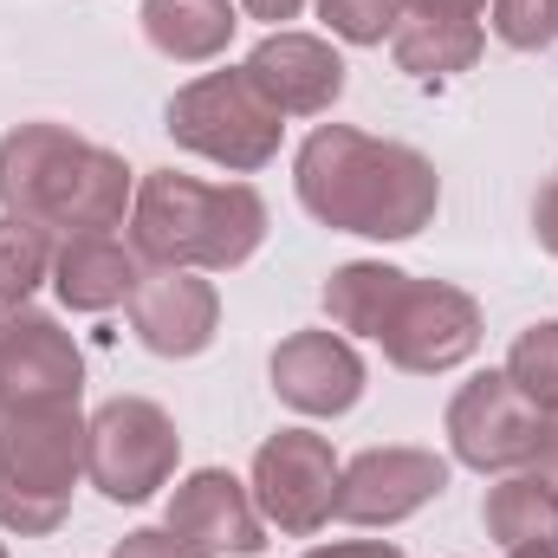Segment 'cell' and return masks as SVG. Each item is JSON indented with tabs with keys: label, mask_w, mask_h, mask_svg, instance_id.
<instances>
[{
	"label": "cell",
	"mask_w": 558,
	"mask_h": 558,
	"mask_svg": "<svg viewBox=\"0 0 558 558\" xmlns=\"http://www.w3.org/2000/svg\"><path fill=\"white\" fill-rule=\"evenodd\" d=\"M247 78L260 85V98L274 105L279 118H325L344 98V59L318 33H286V26H274L247 52Z\"/></svg>",
	"instance_id": "13"
},
{
	"label": "cell",
	"mask_w": 558,
	"mask_h": 558,
	"mask_svg": "<svg viewBox=\"0 0 558 558\" xmlns=\"http://www.w3.org/2000/svg\"><path fill=\"white\" fill-rule=\"evenodd\" d=\"M52 254H59L52 228L20 221V215H0V312L26 305L52 279Z\"/></svg>",
	"instance_id": "20"
},
{
	"label": "cell",
	"mask_w": 558,
	"mask_h": 558,
	"mask_svg": "<svg viewBox=\"0 0 558 558\" xmlns=\"http://www.w3.org/2000/svg\"><path fill=\"white\" fill-rule=\"evenodd\" d=\"M124 305H131V331L156 357H202L221 331L215 279L189 274V267H143Z\"/></svg>",
	"instance_id": "12"
},
{
	"label": "cell",
	"mask_w": 558,
	"mask_h": 558,
	"mask_svg": "<svg viewBox=\"0 0 558 558\" xmlns=\"http://www.w3.org/2000/svg\"><path fill=\"white\" fill-rule=\"evenodd\" d=\"M338 454L312 428H279L254 454V507L286 539H312L338 513Z\"/></svg>",
	"instance_id": "9"
},
{
	"label": "cell",
	"mask_w": 558,
	"mask_h": 558,
	"mask_svg": "<svg viewBox=\"0 0 558 558\" xmlns=\"http://www.w3.org/2000/svg\"><path fill=\"white\" fill-rule=\"evenodd\" d=\"M241 7H247V13H254V20H299V7H305V0H241Z\"/></svg>",
	"instance_id": "28"
},
{
	"label": "cell",
	"mask_w": 558,
	"mask_h": 558,
	"mask_svg": "<svg viewBox=\"0 0 558 558\" xmlns=\"http://www.w3.org/2000/svg\"><path fill=\"white\" fill-rule=\"evenodd\" d=\"M403 0H318V20L351 46H384Z\"/></svg>",
	"instance_id": "23"
},
{
	"label": "cell",
	"mask_w": 558,
	"mask_h": 558,
	"mask_svg": "<svg viewBox=\"0 0 558 558\" xmlns=\"http://www.w3.org/2000/svg\"><path fill=\"white\" fill-rule=\"evenodd\" d=\"M111 558H215V553H202L195 539H182L169 526H143V533H124Z\"/></svg>",
	"instance_id": "24"
},
{
	"label": "cell",
	"mask_w": 558,
	"mask_h": 558,
	"mask_svg": "<svg viewBox=\"0 0 558 558\" xmlns=\"http://www.w3.org/2000/svg\"><path fill=\"white\" fill-rule=\"evenodd\" d=\"M85 474V416L72 410H20L0 416V526L20 539H46L72 513V487Z\"/></svg>",
	"instance_id": "5"
},
{
	"label": "cell",
	"mask_w": 558,
	"mask_h": 558,
	"mask_svg": "<svg viewBox=\"0 0 558 558\" xmlns=\"http://www.w3.org/2000/svg\"><path fill=\"white\" fill-rule=\"evenodd\" d=\"M292 182L312 221L364 241H410L441 208V175L422 149L351 124H318L299 143Z\"/></svg>",
	"instance_id": "1"
},
{
	"label": "cell",
	"mask_w": 558,
	"mask_h": 558,
	"mask_svg": "<svg viewBox=\"0 0 558 558\" xmlns=\"http://www.w3.org/2000/svg\"><path fill=\"white\" fill-rule=\"evenodd\" d=\"M441 487H448V461L435 448H364L338 474V520L397 526L428 500H441Z\"/></svg>",
	"instance_id": "11"
},
{
	"label": "cell",
	"mask_w": 558,
	"mask_h": 558,
	"mask_svg": "<svg viewBox=\"0 0 558 558\" xmlns=\"http://www.w3.org/2000/svg\"><path fill=\"white\" fill-rule=\"evenodd\" d=\"M305 558H403V553L384 546V539H344V546H312Z\"/></svg>",
	"instance_id": "26"
},
{
	"label": "cell",
	"mask_w": 558,
	"mask_h": 558,
	"mask_svg": "<svg viewBox=\"0 0 558 558\" xmlns=\"http://www.w3.org/2000/svg\"><path fill=\"white\" fill-rule=\"evenodd\" d=\"M507 377L553 416L558 410V318L546 325H526L520 338H513V351H507Z\"/></svg>",
	"instance_id": "21"
},
{
	"label": "cell",
	"mask_w": 558,
	"mask_h": 558,
	"mask_svg": "<svg viewBox=\"0 0 558 558\" xmlns=\"http://www.w3.org/2000/svg\"><path fill=\"white\" fill-rule=\"evenodd\" d=\"M267 241V202L247 182H202L182 169H149L131 202V247L149 267L234 274Z\"/></svg>",
	"instance_id": "4"
},
{
	"label": "cell",
	"mask_w": 558,
	"mask_h": 558,
	"mask_svg": "<svg viewBox=\"0 0 558 558\" xmlns=\"http://www.w3.org/2000/svg\"><path fill=\"white\" fill-rule=\"evenodd\" d=\"M274 397L299 416H344L364 397V357L338 331H292L274 351Z\"/></svg>",
	"instance_id": "14"
},
{
	"label": "cell",
	"mask_w": 558,
	"mask_h": 558,
	"mask_svg": "<svg viewBox=\"0 0 558 558\" xmlns=\"http://www.w3.org/2000/svg\"><path fill=\"white\" fill-rule=\"evenodd\" d=\"M143 39L175 65H208L234 39V0H143Z\"/></svg>",
	"instance_id": "18"
},
{
	"label": "cell",
	"mask_w": 558,
	"mask_h": 558,
	"mask_svg": "<svg viewBox=\"0 0 558 558\" xmlns=\"http://www.w3.org/2000/svg\"><path fill=\"white\" fill-rule=\"evenodd\" d=\"M507 558H558V546H513Z\"/></svg>",
	"instance_id": "29"
},
{
	"label": "cell",
	"mask_w": 558,
	"mask_h": 558,
	"mask_svg": "<svg viewBox=\"0 0 558 558\" xmlns=\"http://www.w3.org/2000/svg\"><path fill=\"white\" fill-rule=\"evenodd\" d=\"M325 312L338 331L377 338L410 377H441L481 351V305L448 279H416L384 260H351L325 279Z\"/></svg>",
	"instance_id": "2"
},
{
	"label": "cell",
	"mask_w": 558,
	"mask_h": 558,
	"mask_svg": "<svg viewBox=\"0 0 558 558\" xmlns=\"http://www.w3.org/2000/svg\"><path fill=\"white\" fill-rule=\"evenodd\" d=\"M0 558H7V553H0Z\"/></svg>",
	"instance_id": "30"
},
{
	"label": "cell",
	"mask_w": 558,
	"mask_h": 558,
	"mask_svg": "<svg viewBox=\"0 0 558 558\" xmlns=\"http://www.w3.org/2000/svg\"><path fill=\"white\" fill-rule=\"evenodd\" d=\"M533 468H539V474L558 487V410L546 416V435H539V454H533Z\"/></svg>",
	"instance_id": "27"
},
{
	"label": "cell",
	"mask_w": 558,
	"mask_h": 558,
	"mask_svg": "<svg viewBox=\"0 0 558 558\" xmlns=\"http://www.w3.org/2000/svg\"><path fill=\"white\" fill-rule=\"evenodd\" d=\"M539 435H546V410L507 371H487V377L461 384L454 403H448V448H454L461 468H481V474L533 468Z\"/></svg>",
	"instance_id": "8"
},
{
	"label": "cell",
	"mask_w": 558,
	"mask_h": 558,
	"mask_svg": "<svg viewBox=\"0 0 558 558\" xmlns=\"http://www.w3.org/2000/svg\"><path fill=\"white\" fill-rule=\"evenodd\" d=\"M481 526L487 539L513 546H558V487L533 468V474H507L500 487H487L481 500Z\"/></svg>",
	"instance_id": "19"
},
{
	"label": "cell",
	"mask_w": 558,
	"mask_h": 558,
	"mask_svg": "<svg viewBox=\"0 0 558 558\" xmlns=\"http://www.w3.org/2000/svg\"><path fill=\"white\" fill-rule=\"evenodd\" d=\"M533 234H539V247L558 260V175L533 195Z\"/></svg>",
	"instance_id": "25"
},
{
	"label": "cell",
	"mask_w": 558,
	"mask_h": 558,
	"mask_svg": "<svg viewBox=\"0 0 558 558\" xmlns=\"http://www.w3.org/2000/svg\"><path fill=\"white\" fill-rule=\"evenodd\" d=\"M169 533L195 539L202 553H260L267 546V526H260V507H254V487H241L228 468H195L175 494H169Z\"/></svg>",
	"instance_id": "15"
},
{
	"label": "cell",
	"mask_w": 558,
	"mask_h": 558,
	"mask_svg": "<svg viewBox=\"0 0 558 558\" xmlns=\"http://www.w3.org/2000/svg\"><path fill=\"white\" fill-rule=\"evenodd\" d=\"M85 390V357L59 318L13 305L0 312V416L20 410H72Z\"/></svg>",
	"instance_id": "10"
},
{
	"label": "cell",
	"mask_w": 558,
	"mask_h": 558,
	"mask_svg": "<svg viewBox=\"0 0 558 558\" xmlns=\"http://www.w3.org/2000/svg\"><path fill=\"white\" fill-rule=\"evenodd\" d=\"M162 131L182 143L189 156H208L234 175H254L279 156V111L260 98V85L247 78V65H228V72H202L189 78L169 111H162Z\"/></svg>",
	"instance_id": "6"
},
{
	"label": "cell",
	"mask_w": 558,
	"mask_h": 558,
	"mask_svg": "<svg viewBox=\"0 0 558 558\" xmlns=\"http://www.w3.org/2000/svg\"><path fill=\"white\" fill-rule=\"evenodd\" d=\"M137 202L131 162L65 124H20L0 137V215L39 221L52 234H111Z\"/></svg>",
	"instance_id": "3"
},
{
	"label": "cell",
	"mask_w": 558,
	"mask_h": 558,
	"mask_svg": "<svg viewBox=\"0 0 558 558\" xmlns=\"http://www.w3.org/2000/svg\"><path fill=\"white\" fill-rule=\"evenodd\" d=\"M494 33L513 52H539L558 39V0H494Z\"/></svg>",
	"instance_id": "22"
},
{
	"label": "cell",
	"mask_w": 558,
	"mask_h": 558,
	"mask_svg": "<svg viewBox=\"0 0 558 558\" xmlns=\"http://www.w3.org/2000/svg\"><path fill=\"white\" fill-rule=\"evenodd\" d=\"M175 454H182V435L169 410L149 397H111L85 422V474L118 507H143L156 487H169Z\"/></svg>",
	"instance_id": "7"
},
{
	"label": "cell",
	"mask_w": 558,
	"mask_h": 558,
	"mask_svg": "<svg viewBox=\"0 0 558 558\" xmlns=\"http://www.w3.org/2000/svg\"><path fill=\"white\" fill-rule=\"evenodd\" d=\"M481 13L487 0H403L390 26V52L416 78H454L481 59Z\"/></svg>",
	"instance_id": "16"
},
{
	"label": "cell",
	"mask_w": 558,
	"mask_h": 558,
	"mask_svg": "<svg viewBox=\"0 0 558 558\" xmlns=\"http://www.w3.org/2000/svg\"><path fill=\"white\" fill-rule=\"evenodd\" d=\"M137 274H143L137 247L118 241V234H65L59 254H52V292L72 312H111V305H124Z\"/></svg>",
	"instance_id": "17"
}]
</instances>
